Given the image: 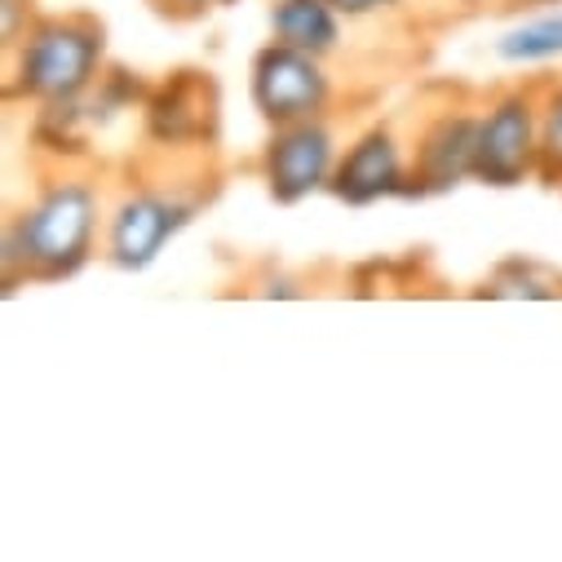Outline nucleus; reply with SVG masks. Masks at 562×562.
<instances>
[{"instance_id":"nucleus-1","label":"nucleus","mask_w":562,"mask_h":562,"mask_svg":"<svg viewBox=\"0 0 562 562\" xmlns=\"http://www.w3.org/2000/svg\"><path fill=\"white\" fill-rule=\"evenodd\" d=\"M98 235V191L80 178L45 187L19 217L5 226V293L19 279H67L76 274Z\"/></svg>"},{"instance_id":"nucleus-2","label":"nucleus","mask_w":562,"mask_h":562,"mask_svg":"<svg viewBox=\"0 0 562 562\" xmlns=\"http://www.w3.org/2000/svg\"><path fill=\"white\" fill-rule=\"evenodd\" d=\"M102 76V27L93 19H36L10 54V98L76 102Z\"/></svg>"},{"instance_id":"nucleus-3","label":"nucleus","mask_w":562,"mask_h":562,"mask_svg":"<svg viewBox=\"0 0 562 562\" xmlns=\"http://www.w3.org/2000/svg\"><path fill=\"white\" fill-rule=\"evenodd\" d=\"M248 93H252L257 115L270 128L297 124V120H315L328 111L333 76L324 71V58L293 49L284 41H270L266 49H257V58L248 67Z\"/></svg>"},{"instance_id":"nucleus-4","label":"nucleus","mask_w":562,"mask_h":562,"mask_svg":"<svg viewBox=\"0 0 562 562\" xmlns=\"http://www.w3.org/2000/svg\"><path fill=\"white\" fill-rule=\"evenodd\" d=\"M540 169V102L527 89H509L479 115L474 178L487 187H518Z\"/></svg>"},{"instance_id":"nucleus-5","label":"nucleus","mask_w":562,"mask_h":562,"mask_svg":"<svg viewBox=\"0 0 562 562\" xmlns=\"http://www.w3.org/2000/svg\"><path fill=\"white\" fill-rule=\"evenodd\" d=\"M333 169H337V137L324 124V115L274 124L261 151V182L274 204H302L306 195L324 191L333 182Z\"/></svg>"},{"instance_id":"nucleus-6","label":"nucleus","mask_w":562,"mask_h":562,"mask_svg":"<svg viewBox=\"0 0 562 562\" xmlns=\"http://www.w3.org/2000/svg\"><path fill=\"white\" fill-rule=\"evenodd\" d=\"M200 200L178 191H137L115 204L106 222V257L120 270H147L160 248L195 217Z\"/></svg>"},{"instance_id":"nucleus-7","label":"nucleus","mask_w":562,"mask_h":562,"mask_svg":"<svg viewBox=\"0 0 562 562\" xmlns=\"http://www.w3.org/2000/svg\"><path fill=\"white\" fill-rule=\"evenodd\" d=\"M147 137L160 147H200L217 133V80L209 71H173L143 102Z\"/></svg>"},{"instance_id":"nucleus-8","label":"nucleus","mask_w":562,"mask_h":562,"mask_svg":"<svg viewBox=\"0 0 562 562\" xmlns=\"http://www.w3.org/2000/svg\"><path fill=\"white\" fill-rule=\"evenodd\" d=\"M474 160H479V115L443 111L439 120L426 124L416 143V156L407 169V195L426 200L461 187L465 178H474Z\"/></svg>"},{"instance_id":"nucleus-9","label":"nucleus","mask_w":562,"mask_h":562,"mask_svg":"<svg viewBox=\"0 0 562 562\" xmlns=\"http://www.w3.org/2000/svg\"><path fill=\"white\" fill-rule=\"evenodd\" d=\"M328 191L350 209H368V204L407 195V169H403L398 137L390 128H381V124L359 133L350 143V151L337 160Z\"/></svg>"},{"instance_id":"nucleus-10","label":"nucleus","mask_w":562,"mask_h":562,"mask_svg":"<svg viewBox=\"0 0 562 562\" xmlns=\"http://www.w3.org/2000/svg\"><path fill=\"white\" fill-rule=\"evenodd\" d=\"M270 32L293 49H306L315 58H328L341 45V10L333 0H274Z\"/></svg>"},{"instance_id":"nucleus-11","label":"nucleus","mask_w":562,"mask_h":562,"mask_svg":"<svg viewBox=\"0 0 562 562\" xmlns=\"http://www.w3.org/2000/svg\"><path fill=\"white\" fill-rule=\"evenodd\" d=\"M562 293V279L558 274H549L540 261H531V257H509V261H501L492 274H487V284L479 289V297H527V302H536V297H558Z\"/></svg>"},{"instance_id":"nucleus-12","label":"nucleus","mask_w":562,"mask_h":562,"mask_svg":"<svg viewBox=\"0 0 562 562\" xmlns=\"http://www.w3.org/2000/svg\"><path fill=\"white\" fill-rule=\"evenodd\" d=\"M496 58L514 63V67H527V63H549V58H562V10L558 14H540L514 32H505L496 41Z\"/></svg>"},{"instance_id":"nucleus-13","label":"nucleus","mask_w":562,"mask_h":562,"mask_svg":"<svg viewBox=\"0 0 562 562\" xmlns=\"http://www.w3.org/2000/svg\"><path fill=\"white\" fill-rule=\"evenodd\" d=\"M536 178H544L549 187L562 182V85L549 89V98L540 102V169Z\"/></svg>"},{"instance_id":"nucleus-14","label":"nucleus","mask_w":562,"mask_h":562,"mask_svg":"<svg viewBox=\"0 0 562 562\" xmlns=\"http://www.w3.org/2000/svg\"><path fill=\"white\" fill-rule=\"evenodd\" d=\"M32 27H36L32 0H5V5H0V41H5V54H14Z\"/></svg>"},{"instance_id":"nucleus-15","label":"nucleus","mask_w":562,"mask_h":562,"mask_svg":"<svg viewBox=\"0 0 562 562\" xmlns=\"http://www.w3.org/2000/svg\"><path fill=\"white\" fill-rule=\"evenodd\" d=\"M333 5L341 10V19H368V14H381V10L398 5V0H333Z\"/></svg>"},{"instance_id":"nucleus-16","label":"nucleus","mask_w":562,"mask_h":562,"mask_svg":"<svg viewBox=\"0 0 562 562\" xmlns=\"http://www.w3.org/2000/svg\"><path fill=\"white\" fill-rule=\"evenodd\" d=\"M261 293H266V297H302V289L293 284V279H270Z\"/></svg>"},{"instance_id":"nucleus-17","label":"nucleus","mask_w":562,"mask_h":562,"mask_svg":"<svg viewBox=\"0 0 562 562\" xmlns=\"http://www.w3.org/2000/svg\"><path fill=\"white\" fill-rule=\"evenodd\" d=\"M209 5H213V0H165V10H178V14H200Z\"/></svg>"}]
</instances>
